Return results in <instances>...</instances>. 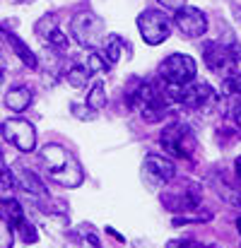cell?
Masks as SVG:
<instances>
[{
  "instance_id": "1",
  "label": "cell",
  "mask_w": 241,
  "mask_h": 248,
  "mask_svg": "<svg viewBox=\"0 0 241 248\" xmlns=\"http://www.w3.org/2000/svg\"><path fill=\"white\" fill-rule=\"evenodd\" d=\"M39 162L44 166L46 176L63 188H78L84 181L80 162L75 159L73 152H68L61 145H44L39 150Z\"/></svg>"
},
{
  "instance_id": "2",
  "label": "cell",
  "mask_w": 241,
  "mask_h": 248,
  "mask_svg": "<svg viewBox=\"0 0 241 248\" xmlns=\"http://www.w3.org/2000/svg\"><path fill=\"white\" fill-rule=\"evenodd\" d=\"M200 200H203V188L195 181H191V178H183V181H176V183L169 181L164 193H161L164 210H169L174 215H183V212L198 210Z\"/></svg>"
},
{
  "instance_id": "3",
  "label": "cell",
  "mask_w": 241,
  "mask_h": 248,
  "mask_svg": "<svg viewBox=\"0 0 241 248\" xmlns=\"http://www.w3.org/2000/svg\"><path fill=\"white\" fill-rule=\"evenodd\" d=\"M161 150L176 159H193L198 152V140L186 123H169L160 133Z\"/></svg>"
},
{
  "instance_id": "4",
  "label": "cell",
  "mask_w": 241,
  "mask_h": 248,
  "mask_svg": "<svg viewBox=\"0 0 241 248\" xmlns=\"http://www.w3.org/2000/svg\"><path fill=\"white\" fill-rule=\"evenodd\" d=\"M203 61L208 65L210 73L220 75V78H227L229 73L241 70V53L232 46H225V44H217V41H208L203 46Z\"/></svg>"
},
{
  "instance_id": "5",
  "label": "cell",
  "mask_w": 241,
  "mask_h": 248,
  "mask_svg": "<svg viewBox=\"0 0 241 248\" xmlns=\"http://www.w3.org/2000/svg\"><path fill=\"white\" fill-rule=\"evenodd\" d=\"M70 34L82 48H99L106 36V27L101 17L92 12H80L70 19Z\"/></svg>"
},
{
  "instance_id": "6",
  "label": "cell",
  "mask_w": 241,
  "mask_h": 248,
  "mask_svg": "<svg viewBox=\"0 0 241 248\" xmlns=\"http://www.w3.org/2000/svg\"><path fill=\"white\" fill-rule=\"evenodd\" d=\"M195 73H198V65L186 53H171L160 65V80L171 87H186L195 80Z\"/></svg>"
},
{
  "instance_id": "7",
  "label": "cell",
  "mask_w": 241,
  "mask_h": 248,
  "mask_svg": "<svg viewBox=\"0 0 241 248\" xmlns=\"http://www.w3.org/2000/svg\"><path fill=\"white\" fill-rule=\"evenodd\" d=\"M138 29L147 46H160L171 34V19L161 10H143L138 15Z\"/></svg>"
},
{
  "instance_id": "8",
  "label": "cell",
  "mask_w": 241,
  "mask_h": 248,
  "mask_svg": "<svg viewBox=\"0 0 241 248\" xmlns=\"http://www.w3.org/2000/svg\"><path fill=\"white\" fill-rule=\"evenodd\" d=\"M178 104L191 111L210 113V108L217 106V92L208 82H188L186 87H178Z\"/></svg>"
},
{
  "instance_id": "9",
  "label": "cell",
  "mask_w": 241,
  "mask_h": 248,
  "mask_svg": "<svg viewBox=\"0 0 241 248\" xmlns=\"http://www.w3.org/2000/svg\"><path fill=\"white\" fill-rule=\"evenodd\" d=\"M2 133L10 145H15L19 152H32L36 147V130L24 118H7L2 123Z\"/></svg>"
},
{
  "instance_id": "10",
  "label": "cell",
  "mask_w": 241,
  "mask_h": 248,
  "mask_svg": "<svg viewBox=\"0 0 241 248\" xmlns=\"http://www.w3.org/2000/svg\"><path fill=\"white\" fill-rule=\"evenodd\" d=\"M143 176L147 178L152 188H161L176 178V166L164 155H147L143 162Z\"/></svg>"
},
{
  "instance_id": "11",
  "label": "cell",
  "mask_w": 241,
  "mask_h": 248,
  "mask_svg": "<svg viewBox=\"0 0 241 248\" xmlns=\"http://www.w3.org/2000/svg\"><path fill=\"white\" fill-rule=\"evenodd\" d=\"M174 24H176V29H178L186 39H198V36H203L205 29H208V17H205V12H200L198 7L183 5L181 10H176Z\"/></svg>"
},
{
  "instance_id": "12",
  "label": "cell",
  "mask_w": 241,
  "mask_h": 248,
  "mask_svg": "<svg viewBox=\"0 0 241 248\" xmlns=\"http://www.w3.org/2000/svg\"><path fill=\"white\" fill-rule=\"evenodd\" d=\"M99 53L104 56V61H106L109 68H111V65H116L118 61L130 58V44H128L123 36H118V34H109V36H104V41H101V46H99Z\"/></svg>"
},
{
  "instance_id": "13",
  "label": "cell",
  "mask_w": 241,
  "mask_h": 248,
  "mask_svg": "<svg viewBox=\"0 0 241 248\" xmlns=\"http://www.w3.org/2000/svg\"><path fill=\"white\" fill-rule=\"evenodd\" d=\"M12 171H15L17 188H22V190H24V193H29L32 198H46V188H44L41 178H39L34 171H29L27 166H22V164H17Z\"/></svg>"
},
{
  "instance_id": "14",
  "label": "cell",
  "mask_w": 241,
  "mask_h": 248,
  "mask_svg": "<svg viewBox=\"0 0 241 248\" xmlns=\"http://www.w3.org/2000/svg\"><path fill=\"white\" fill-rule=\"evenodd\" d=\"M5 39H7V44H10V48L15 51V56L27 65V68H32V70H36L39 68V61H36V53L17 36V34H12V31H5Z\"/></svg>"
},
{
  "instance_id": "15",
  "label": "cell",
  "mask_w": 241,
  "mask_h": 248,
  "mask_svg": "<svg viewBox=\"0 0 241 248\" xmlns=\"http://www.w3.org/2000/svg\"><path fill=\"white\" fill-rule=\"evenodd\" d=\"M34 101V94H32V89L29 87H12L7 94H5V106L10 108V111H24V108H29V104Z\"/></svg>"
},
{
  "instance_id": "16",
  "label": "cell",
  "mask_w": 241,
  "mask_h": 248,
  "mask_svg": "<svg viewBox=\"0 0 241 248\" xmlns=\"http://www.w3.org/2000/svg\"><path fill=\"white\" fill-rule=\"evenodd\" d=\"M0 219H2V222H7L12 229L24 219V207L15 200V195H12V198L0 200Z\"/></svg>"
},
{
  "instance_id": "17",
  "label": "cell",
  "mask_w": 241,
  "mask_h": 248,
  "mask_svg": "<svg viewBox=\"0 0 241 248\" xmlns=\"http://www.w3.org/2000/svg\"><path fill=\"white\" fill-rule=\"evenodd\" d=\"M210 219H212V212L198 207V210L176 215V217H174V227H181V224H203V222H210Z\"/></svg>"
},
{
  "instance_id": "18",
  "label": "cell",
  "mask_w": 241,
  "mask_h": 248,
  "mask_svg": "<svg viewBox=\"0 0 241 248\" xmlns=\"http://www.w3.org/2000/svg\"><path fill=\"white\" fill-rule=\"evenodd\" d=\"M104 106H106V84L99 80V82L92 84V89H89V94H87V108L101 111Z\"/></svg>"
},
{
  "instance_id": "19",
  "label": "cell",
  "mask_w": 241,
  "mask_h": 248,
  "mask_svg": "<svg viewBox=\"0 0 241 248\" xmlns=\"http://www.w3.org/2000/svg\"><path fill=\"white\" fill-rule=\"evenodd\" d=\"M220 92H222L225 96H232V99L241 96V70H234V73H229L227 78H222Z\"/></svg>"
},
{
  "instance_id": "20",
  "label": "cell",
  "mask_w": 241,
  "mask_h": 248,
  "mask_svg": "<svg viewBox=\"0 0 241 248\" xmlns=\"http://www.w3.org/2000/svg\"><path fill=\"white\" fill-rule=\"evenodd\" d=\"M92 78V73H89V68H82V65H73L68 73H65V80H68V84H73V87H84L87 84V80Z\"/></svg>"
},
{
  "instance_id": "21",
  "label": "cell",
  "mask_w": 241,
  "mask_h": 248,
  "mask_svg": "<svg viewBox=\"0 0 241 248\" xmlns=\"http://www.w3.org/2000/svg\"><path fill=\"white\" fill-rule=\"evenodd\" d=\"M17 232H19V236H22V241L24 244H36V239H39V234H36V227L32 224V222H27V217L15 227Z\"/></svg>"
},
{
  "instance_id": "22",
  "label": "cell",
  "mask_w": 241,
  "mask_h": 248,
  "mask_svg": "<svg viewBox=\"0 0 241 248\" xmlns=\"http://www.w3.org/2000/svg\"><path fill=\"white\" fill-rule=\"evenodd\" d=\"M46 41H48L51 46L61 48V51H65V48H68V34H63L61 29H53V31H48V34H46Z\"/></svg>"
},
{
  "instance_id": "23",
  "label": "cell",
  "mask_w": 241,
  "mask_h": 248,
  "mask_svg": "<svg viewBox=\"0 0 241 248\" xmlns=\"http://www.w3.org/2000/svg\"><path fill=\"white\" fill-rule=\"evenodd\" d=\"M15 244V234H12V227L7 222L0 219V248H12Z\"/></svg>"
},
{
  "instance_id": "24",
  "label": "cell",
  "mask_w": 241,
  "mask_h": 248,
  "mask_svg": "<svg viewBox=\"0 0 241 248\" xmlns=\"http://www.w3.org/2000/svg\"><path fill=\"white\" fill-rule=\"evenodd\" d=\"M229 121H232V125H234L237 135L241 138V96H237V101H234V104H232V108H229Z\"/></svg>"
},
{
  "instance_id": "25",
  "label": "cell",
  "mask_w": 241,
  "mask_h": 248,
  "mask_svg": "<svg viewBox=\"0 0 241 248\" xmlns=\"http://www.w3.org/2000/svg\"><path fill=\"white\" fill-rule=\"evenodd\" d=\"M160 5H164L166 10H174L176 12V10H181L186 5V0H160Z\"/></svg>"
},
{
  "instance_id": "26",
  "label": "cell",
  "mask_w": 241,
  "mask_h": 248,
  "mask_svg": "<svg viewBox=\"0 0 241 248\" xmlns=\"http://www.w3.org/2000/svg\"><path fill=\"white\" fill-rule=\"evenodd\" d=\"M225 198H227V200H229V202H232L234 207H239V210H241V193H234V190H227V193H225Z\"/></svg>"
},
{
  "instance_id": "27",
  "label": "cell",
  "mask_w": 241,
  "mask_h": 248,
  "mask_svg": "<svg viewBox=\"0 0 241 248\" xmlns=\"http://www.w3.org/2000/svg\"><path fill=\"white\" fill-rule=\"evenodd\" d=\"M234 166H237V176H239V181H241V162H239V159H237V164H234Z\"/></svg>"
},
{
  "instance_id": "28",
  "label": "cell",
  "mask_w": 241,
  "mask_h": 248,
  "mask_svg": "<svg viewBox=\"0 0 241 248\" xmlns=\"http://www.w3.org/2000/svg\"><path fill=\"white\" fill-rule=\"evenodd\" d=\"M2 82H5V75H2V68H0V92H2Z\"/></svg>"
},
{
  "instance_id": "29",
  "label": "cell",
  "mask_w": 241,
  "mask_h": 248,
  "mask_svg": "<svg viewBox=\"0 0 241 248\" xmlns=\"http://www.w3.org/2000/svg\"><path fill=\"white\" fill-rule=\"evenodd\" d=\"M237 232L241 234V217H237Z\"/></svg>"
},
{
  "instance_id": "30",
  "label": "cell",
  "mask_w": 241,
  "mask_h": 248,
  "mask_svg": "<svg viewBox=\"0 0 241 248\" xmlns=\"http://www.w3.org/2000/svg\"><path fill=\"white\" fill-rule=\"evenodd\" d=\"M239 162H241V157H239Z\"/></svg>"
}]
</instances>
